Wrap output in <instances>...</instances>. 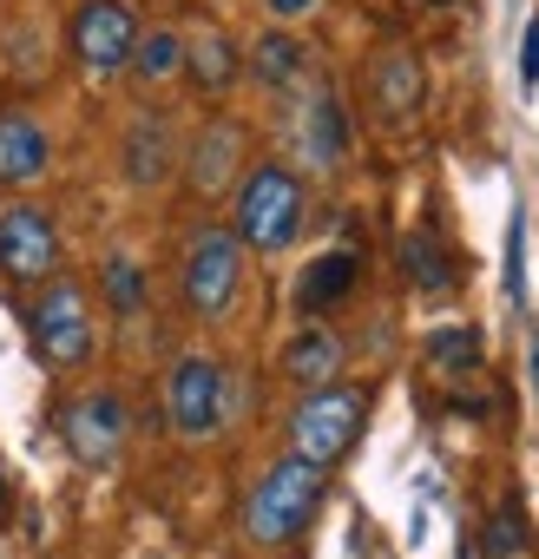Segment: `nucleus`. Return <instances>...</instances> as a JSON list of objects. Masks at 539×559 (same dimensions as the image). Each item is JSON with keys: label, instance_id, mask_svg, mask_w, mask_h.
Returning <instances> with one entry per match:
<instances>
[{"label": "nucleus", "instance_id": "f257e3e1", "mask_svg": "<svg viewBox=\"0 0 539 559\" xmlns=\"http://www.w3.org/2000/svg\"><path fill=\"white\" fill-rule=\"evenodd\" d=\"M316 500H323V467H316V461L284 454L277 467H270V474L256 480L250 513H243V533H250L256 546H290V539L310 526Z\"/></svg>", "mask_w": 539, "mask_h": 559}, {"label": "nucleus", "instance_id": "f03ea898", "mask_svg": "<svg viewBox=\"0 0 539 559\" xmlns=\"http://www.w3.org/2000/svg\"><path fill=\"white\" fill-rule=\"evenodd\" d=\"M303 230V185L284 165H256L237 191V243L250 250H284Z\"/></svg>", "mask_w": 539, "mask_h": 559}, {"label": "nucleus", "instance_id": "7ed1b4c3", "mask_svg": "<svg viewBox=\"0 0 539 559\" xmlns=\"http://www.w3.org/2000/svg\"><path fill=\"white\" fill-rule=\"evenodd\" d=\"M362 415H369V395H362V389H316V395L290 415V454L330 467V461L349 454V441L362 435Z\"/></svg>", "mask_w": 539, "mask_h": 559}, {"label": "nucleus", "instance_id": "20e7f679", "mask_svg": "<svg viewBox=\"0 0 539 559\" xmlns=\"http://www.w3.org/2000/svg\"><path fill=\"white\" fill-rule=\"evenodd\" d=\"M178 284H184V304L197 317H224L237 304V284H243V243L237 230H217L204 224L184 250V270H178Z\"/></svg>", "mask_w": 539, "mask_h": 559}, {"label": "nucleus", "instance_id": "39448f33", "mask_svg": "<svg viewBox=\"0 0 539 559\" xmlns=\"http://www.w3.org/2000/svg\"><path fill=\"white\" fill-rule=\"evenodd\" d=\"M27 323H34L40 356L60 362V369H80V362L93 356V317H86V290H80V284H53V290L34 304Z\"/></svg>", "mask_w": 539, "mask_h": 559}, {"label": "nucleus", "instance_id": "423d86ee", "mask_svg": "<svg viewBox=\"0 0 539 559\" xmlns=\"http://www.w3.org/2000/svg\"><path fill=\"white\" fill-rule=\"evenodd\" d=\"M165 415H171V428L184 441L217 435V421H224V369L211 356H184L171 369V382H165Z\"/></svg>", "mask_w": 539, "mask_h": 559}, {"label": "nucleus", "instance_id": "0eeeda50", "mask_svg": "<svg viewBox=\"0 0 539 559\" xmlns=\"http://www.w3.org/2000/svg\"><path fill=\"white\" fill-rule=\"evenodd\" d=\"M132 47H139V21L132 8H119V0H86V8L73 14V53L86 73H119L132 67Z\"/></svg>", "mask_w": 539, "mask_h": 559}, {"label": "nucleus", "instance_id": "6e6552de", "mask_svg": "<svg viewBox=\"0 0 539 559\" xmlns=\"http://www.w3.org/2000/svg\"><path fill=\"white\" fill-rule=\"evenodd\" d=\"M125 428H132V415H125V402L106 395V389L67 402V415H60V435H67L73 461H86V467H106V461L125 448Z\"/></svg>", "mask_w": 539, "mask_h": 559}, {"label": "nucleus", "instance_id": "1a4fd4ad", "mask_svg": "<svg viewBox=\"0 0 539 559\" xmlns=\"http://www.w3.org/2000/svg\"><path fill=\"white\" fill-rule=\"evenodd\" d=\"M60 263V237H53V217L40 204H8L0 211V270L21 276V284H40Z\"/></svg>", "mask_w": 539, "mask_h": 559}, {"label": "nucleus", "instance_id": "9d476101", "mask_svg": "<svg viewBox=\"0 0 539 559\" xmlns=\"http://www.w3.org/2000/svg\"><path fill=\"white\" fill-rule=\"evenodd\" d=\"M47 171V132L34 112L8 106L0 112V185H34Z\"/></svg>", "mask_w": 539, "mask_h": 559}, {"label": "nucleus", "instance_id": "9b49d317", "mask_svg": "<svg viewBox=\"0 0 539 559\" xmlns=\"http://www.w3.org/2000/svg\"><path fill=\"white\" fill-rule=\"evenodd\" d=\"M369 99H375V112L382 119H415V106H421V60L415 53H382L375 67H369Z\"/></svg>", "mask_w": 539, "mask_h": 559}, {"label": "nucleus", "instance_id": "f8f14e48", "mask_svg": "<svg viewBox=\"0 0 539 559\" xmlns=\"http://www.w3.org/2000/svg\"><path fill=\"white\" fill-rule=\"evenodd\" d=\"M237 152H243V126L237 119H211L204 139L191 145V191H224L237 178Z\"/></svg>", "mask_w": 539, "mask_h": 559}, {"label": "nucleus", "instance_id": "ddd939ff", "mask_svg": "<svg viewBox=\"0 0 539 559\" xmlns=\"http://www.w3.org/2000/svg\"><path fill=\"white\" fill-rule=\"evenodd\" d=\"M165 171H171V126H165V112H139L125 132V178L158 185Z\"/></svg>", "mask_w": 539, "mask_h": 559}, {"label": "nucleus", "instance_id": "4468645a", "mask_svg": "<svg viewBox=\"0 0 539 559\" xmlns=\"http://www.w3.org/2000/svg\"><path fill=\"white\" fill-rule=\"evenodd\" d=\"M356 276H362V257H356V250H330V257H316V263L303 270L297 304L316 317V310H330V304H343V297L356 290Z\"/></svg>", "mask_w": 539, "mask_h": 559}, {"label": "nucleus", "instance_id": "2eb2a0df", "mask_svg": "<svg viewBox=\"0 0 539 559\" xmlns=\"http://www.w3.org/2000/svg\"><path fill=\"white\" fill-rule=\"evenodd\" d=\"M284 376H297L303 389H330V376H343V343H336L323 323H310V330L284 349Z\"/></svg>", "mask_w": 539, "mask_h": 559}, {"label": "nucleus", "instance_id": "dca6fc26", "mask_svg": "<svg viewBox=\"0 0 539 559\" xmlns=\"http://www.w3.org/2000/svg\"><path fill=\"white\" fill-rule=\"evenodd\" d=\"M402 270H408V284H415V290H428V297L454 290V257H447V243H441L428 224L402 237Z\"/></svg>", "mask_w": 539, "mask_h": 559}, {"label": "nucleus", "instance_id": "f3484780", "mask_svg": "<svg viewBox=\"0 0 539 559\" xmlns=\"http://www.w3.org/2000/svg\"><path fill=\"white\" fill-rule=\"evenodd\" d=\"M343 145H349V119H343V106H336L330 93H316V106L303 112V158H310L316 171H330V165L343 158Z\"/></svg>", "mask_w": 539, "mask_h": 559}, {"label": "nucleus", "instance_id": "a211bd4d", "mask_svg": "<svg viewBox=\"0 0 539 559\" xmlns=\"http://www.w3.org/2000/svg\"><path fill=\"white\" fill-rule=\"evenodd\" d=\"M184 67H191V80H197L204 93H224V86L237 80V47H230L217 27H197V34L184 40Z\"/></svg>", "mask_w": 539, "mask_h": 559}, {"label": "nucleus", "instance_id": "6ab92c4d", "mask_svg": "<svg viewBox=\"0 0 539 559\" xmlns=\"http://www.w3.org/2000/svg\"><path fill=\"white\" fill-rule=\"evenodd\" d=\"M303 67H310V53H303L290 34H263V40L250 47V73H256L263 86H297Z\"/></svg>", "mask_w": 539, "mask_h": 559}, {"label": "nucleus", "instance_id": "aec40b11", "mask_svg": "<svg viewBox=\"0 0 539 559\" xmlns=\"http://www.w3.org/2000/svg\"><path fill=\"white\" fill-rule=\"evenodd\" d=\"M487 559H532V533H526L519 500H500L487 513Z\"/></svg>", "mask_w": 539, "mask_h": 559}, {"label": "nucleus", "instance_id": "412c9836", "mask_svg": "<svg viewBox=\"0 0 539 559\" xmlns=\"http://www.w3.org/2000/svg\"><path fill=\"white\" fill-rule=\"evenodd\" d=\"M132 67H139V80H171V73L184 67V40H178L171 27H158V34H139V47H132Z\"/></svg>", "mask_w": 539, "mask_h": 559}, {"label": "nucleus", "instance_id": "4be33fe9", "mask_svg": "<svg viewBox=\"0 0 539 559\" xmlns=\"http://www.w3.org/2000/svg\"><path fill=\"white\" fill-rule=\"evenodd\" d=\"M99 276H106V297H112V310H119V317H132V310L145 304V270H139L132 257H106V270H99Z\"/></svg>", "mask_w": 539, "mask_h": 559}, {"label": "nucleus", "instance_id": "5701e85b", "mask_svg": "<svg viewBox=\"0 0 539 559\" xmlns=\"http://www.w3.org/2000/svg\"><path fill=\"white\" fill-rule=\"evenodd\" d=\"M428 362H441V369H474V362H480V330H434V336H428Z\"/></svg>", "mask_w": 539, "mask_h": 559}, {"label": "nucleus", "instance_id": "b1692460", "mask_svg": "<svg viewBox=\"0 0 539 559\" xmlns=\"http://www.w3.org/2000/svg\"><path fill=\"white\" fill-rule=\"evenodd\" d=\"M506 290L519 297L526 290V224L513 217V230H506Z\"/></svg>", "mask_w": 539, "mask_h": 559}, {"label": "nucleus", "instance_id": "393cba45", "mask_svg": "<svg viewBox=\"0 0 539 559\" xmlns=\"http://www.w3.org/2000/svg\"><path fill=\"white\" fill-rule=\"evenodd\" d=\"M519 80H539V21H526V53H519Z\"/></svg>", "mask_w": 539, "mask_h": 559}, {"label": "nucleus", "instance_id": "a878e982", "mask_svg": "<svg viewBox=\"0 0 539 559\" xmlns=\"http://www.w3.org/2000/svg\"><path fill=\"white\" fill-rule=\"evenodd\" d=\"M263 8L277 14V21H297V14H310V8H316V0H263Z\"/></svg>", "mask_w": 539, "mask_h": 559}, {"label": "nucleus", "instance_id": "bb28decb", "mask_svg": "<svg viewBox=\"0 0 539 559\" xmlns=\"http://www.w3.org/2000/svg\"><path fill=\"white\" fill-rule=\"evenodd\" d=\"M532 389H539V343H532Z\"/></svg>", "mask_w": 539, "mask_h": 559}, {"label": "nucleus", "instance_id": "cd10ccee", "mask_svg": "<svg viewBox=\"0 0 539 559\" xmlns=\"http://www.w3.org/2000/svg\"><path fill=\"white\" fill-rule=\"evenodd\" d=\"M0 513H8V480H0Z\"/></svg>", "mask_w": 539, "mask_h": 559}, {"label": "nucleus", "instance_id": "c85d7f7f", "mask_svg": "<svg viewBox=\"0 0 539 559\" xmlns=\"http://www.w3.org/2000/svg\"><path fill=\"white\" fill-rule=\"evenodd\" d=\"M434 8H447V0H434Z\"/></svg>", "mask_w": 539, "mask_h": 559}]
</instances>
